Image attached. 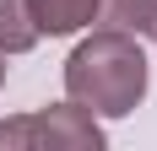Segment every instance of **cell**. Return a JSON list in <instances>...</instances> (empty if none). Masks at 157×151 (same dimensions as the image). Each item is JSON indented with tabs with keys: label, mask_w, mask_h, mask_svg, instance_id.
Listing matches in <instances>:
<instances>
[{
	"label": "cell",
	"mask_w": 157,
	"mask_h": 151,
	"mask_svg": "<svg viewBox=\"0 0 157 151\" xmlns=\"http://www.w3.org/2000/svg\"><path fill=\"white\" fill-rule=\"evenodd\" d=\"M141 38H157V0L146 6V32H141Z\"/></svg>",
	"instance_id": "cell-6"
},
{
	"label": "cell",
	"mask_w": 157,
	"mask_h": 151,
	"mask_svg": "<svg viewBox=\"0 0 157 151\" xmlns=\"http://www.w3.org/2000/svg\"><path fill=\"white\" fill-rule=\"evenodd\" d=\"M0 146L6 151H98L103 146V130H98V113H87L81 103H60V108H38V113H22V119L0 124Z\"/></svg>",
	"instance_id": "cell-2"
},
{
	"label": "cell",
	"mask_w": 157,
	"mask_h": 151,
	"mask_svg": "<svg viewBox=\"0 0 157 151\" xmlns=\"http://www.w3.org/2000/svg\"><path fill=\"white\" fill-rule=\"evenodd\" d=\"M38 43V27L27 16V0H0V49L6 54H27Z\"/></svg>",
	"instance_id": "cell-4"
},
{
	"label": "cell",
	"mask_w": 157,
	"mask_h": 151,
	"mask_svg": "<svg viewBox=\"0 0 157 151\" xmlns=\"http://www.w3.org/2000/svg\"><path fill=\"white\" fill-rule=\"evenodd\" d=\"M27 16L38 38H71L98 22V0H27Z\"/></svg>",
	"instance_id": "cell-3"
},
{
	"label": "cell",
	"mask_w": 157,
	"mask_h": 151,
	"mask_svg": "<svg viewBox=\"0 0 157 151\" xmlns=\"http://www.w3.org/2000/svg\"><path fill=\"white\" fill-rule=\"evenodd\" d=\"M146 54L136 43V32L119 27H98L92 38H81L65 60V92L71 103H81L87 113H103V119H125L136 113L146 97Z\"/></svg>",
	"instance_id": "cell-1"
},
{
	"label": "cell",
	"mask_w": 157,
	"mask_h": 151,
	"mask_svg": "<svg viewBox=\"0 0 157 151\" xmlns=\"http://www.w3.org/2000/svg\"><path fill=\"white\" fill-rule=\"evenodd\" d=\"M146 6L152 0H98V27H119V32H146Z\"/></svg>",
	"instance_id": "cell-5"
},
{
	"label": "cell",
	"mask_w": 157,
	"mask_h": 151,
	"mask_svg": "<svg viewBox=\"0 0 157 151\" xmlns=\"http://www.w3.org/2000/svg\"><path fill=\"white\" fill-rule=\"evenodd\" d=\"M6 60H11V54H6V49H0V87H6Z\"/></svg>",
	"instance_id": "cell-7"
}]
</instances>
